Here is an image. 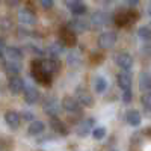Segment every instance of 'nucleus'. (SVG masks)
<instances>
[{"label": "nucleus", "mask_w": 151, "mask_h": 151, "mask_svg": "<svg viewBox=\"0 0 151 151\" xmlns=\"http://www.w3.org/2000/svg\"><path fill=\"white\" fill-rule=\"evenodd\" d=\"M32 77L35 79V82H38L42 86H50L52 85V79H53V74H50L48 71H45L38 60L32 62Z\"/></svg>", "instance_id": "nucleus-1"}, {"label": "nucleus", "mask_w": 151, "mask_h": 151, "mask_svg": "<svg viewBox=\"0 0 151 151\" xmlns=\"http://www.w3.org/2000/svg\"><path fill=\"white\" fill-rule=\"evenodd\" d=\"M59 41L67 47H74L76 44H77V35H76V30L71 26H64L59 30Z\"/></svg>", "instance_id": "nucleus-2"}, {"label": "nucleus", "mask_w": 151, "mask_h": 151, "mask_svg": "<svg viewBox=\"0 0 151 151\" xmlns=\"http://www.w3.org/2000/svg\"><path fill=\"white\" fill-rule=\"evenodd\" d=\"M137 18H139V14L134 9H127V11H119L115 15V23L119 27L127 26L129 23H134Z\"/></svg>", "instance_id": "nucleus-3"}, {"label": "nucleus", "mask_w": 151, "mask_h": 151, "mask_svg": "<svg viewBox=\"0 0 151 151\" xmlns=\"http://www.w3.org/2000/svg\"><path fill=\"white\" fill-rule=\"evenodd\" d=\"M116 44V33H113V32H104L98 36V45L100 48H112L113 45Z\"/></svg>", "instance_id": "nucleus-4"}, {"label": "nucleus", "mask_w": 151, "mask_h": 151, "mask_svg": "<svg viewBox=\"0 0 151 151\" xmlns=\"http://www.w3.org/2000/svg\"><path fill=\"white\" fill-rule=\"evenodd\" d=\"M80 104L82 103L79 101V100H76V98H73L70 95L62 98V107H64V110H67L68 113H77V112H80Z\"/></svg>", "instance_id": "nucleus-5"}, {"label": "nucleus", "mask_w": 151, "mask_h": 151, "mask_svg": "<svg viewBox=\"0 0 151 151\" xmlns=\"http://www.w3.org/2000/svg\"><path fill=\"white\" fill-rule=\"evenodd\" d=\"M60 106H62V103L59 104L56 98H47L44 103V112L50 116H58L60 112Z\"/></svg>", "instance_id": "nucleus-6"}, {"label": "nucleus", "mask_w": 151, "mask_h": 151, "mask_svg": "<svg viewBox=\"0 0 151 151\" xmlns=\"http://www.w3.org/2000/svg\"><path fill=\"white\" fill-rule=\"evenodd\" d=\"M115 62L118 64L119 68L125 70V71H129L133 65V59L129 53H125V52H121V53H116L115 55Z\"/></svg>", "instance_id": "nucleus-7"}, {"label": "nucleus", "mask_w": 151, "mask_h": 151, "mask_svg": "<svg viewBox=\"0 0 151 151\" xmlns=\"http://www.w3.org/2000/svg\"><path fill=\"white\" fill-rule=\"evenodd\" d=\"M18 20H20L21 24H27V26H32V24L36 23V15L33 14L30 9L23 8V9L18 11Z\"/></svg>", "instance_id": "nucleus-8"}, {"label": "nucleus", "mask_w": 151, "mask_h": 151, "mask_svg": "<svg viewBox=\"0 0 151 151\" xmlns=\"http://www.w3.org/2000/svg\"><path fill=\"white\" fill-rule=\"evenodd\" d=\"M21 113H17L14 110H8L5 113V121L11 129H18L20 127V121H21Z\"/></svg>", "instance_id": "nucleus-9"}, {"label": "nucleus", "mask_w": 151, "mask_h": 151, "mask_svg": "<svg viewBox=\"0 0 151 151\" xmlns=\"http://www.w3.org/2000/svg\"><path fill=\"white\" fill-rule=\"evenodd\" d=\"M8 86H9L11 94L17 95V94H20V92L24 89V80L20 79V77H17V76H12V77H9V83H8Z\"/></svg>", "instance_id": "nucleus-10"}, {"label": "nucleus", "mask_w": 151, "mask_h": 151, "mask_svg": "<svg viewBox=\"0 0 151 151\" xmlns=\"http://www.w3.org/2000/svg\"><path fill=\"white\" fill-rule=\"evenodd\" d=\"M38 62H40V65L45 71H48L50 74H53V76L59 71V62L56 59H53V58H50V59H40Z\"/></svg>", "instance_id": "nucleus-11"}, {"label": "nucleus", "mask_w": 151, "mask_h": 151, "mask_svg": "<svg viewBox=\"0 0 151 151\" xmlns=\"http://www.w3.org/2000/svg\"><path fill=\"white\" fill-rule=\"evenodd\" d=\"M76 95H77V100L83 104V106H92V103H94V98H92V95L88 92L85 88H77L76 89Z\"/></svg>", "instance_id": "nucleus-12"}, {"label": "nucleus", "mask_w": 151, "mask_h": 151, "mask_svg": "<svg viewBox=\"0 0 151 151\" xmlns=\"http://www.w3.org/2000/svg\"><path fill=\"white\" fill-rule=\"evenodd\" d=\"M94 129V119H91V118H88V119H83L79 125H77V134L79 136H88L91 133V130Z\"/></svg>", "instance_id": "nucleus-13"}, {"label": "nucleus", "mask_w": 151, "mask_h": 151, "mask_svg": "<svg viewBox=\"0 0 151 151\" xmlns=\"http://www.w3.org/2000/svg\"><path fill=\"white\" fill-rule=\"evenodd\" d=\"M92 27L94 29H103L106 24H107V15L104 14V12H94L92 15Z\"/></svg>", "instance_id": "nucleus-14"}, {"label": "nucleus", "mask_w": 151, "mask_h": 151, "mask_svg": "<svg viewBox=\"0 0 151 151\" xmlns=\"http://www.w3.org/2000/svg\"><path fill=\"white\" fill-rule=\"evenodd\" d=\"M116 82H118V86L121 89H130L132 88V76L124 70V73H119L116 76Z\"/></svg>", "instance_id": "nucleus-15"}, {"label": "nucleus", "mask_w": 151, "mask_h": 151, "mask_svg": "<svg viewBox=\"0 0 151 151\" xmlns=\"http://www.w3.org/2000/svg\"><path fill=\"white\" fill-rule=\"evenodd\" d=\"M50 127H52L56 133H59V134H62V136H65V134H68V130H67V125L62 122L59 118H56V116H52V119H50Z\"/></svg>", "instance_id": "nucleus-16"}, {"label": "nucleus", "mask_w": 151, "mask_h": 151, "mask_svg": "<svg viewBox=\"0 0 151 151\" xmlns=\"http://www.w3.org/2000/svg\"><path fill=\"white\" fill-rule=\"evenodd\" d=\"M6 74L9 76V77H12V76H18L20 71H21V65H20V60H9L8 64L3 65Z\"/></svg>", "instance_id": "nucleus-17"}, {"label": "nucleus", "mask_w": 151, "mask_h": 151, "mask_svg": "<svg viewBox=\"0 0 151 151\" xmlns=\"http://www.w3.org/2000/svg\"><path fill=\"white\" fill-rule=\"evenodd\" d=\"M70 26L76 30V32H86V30H89V21L88 20H83V18H74L71 23H70Z\"/></svg>", "instance_id": "nucleus-18"}, {"label": "nucleus", "mask_w": 151, "mask_h": 151, "mask_svg": "<svg viewBox=\"0 0 151 151\" xmlns=\"http://www.w3.org/2000/svg\"><path fill=\"white\" fill-rule=\"evenodd\" d=\"M38 98H40L38 89H35V88H32V86L26 88V91H24V100H26L27 104H35L38 101Z\"/></svg>", "instance_id": "nucleus-19"}, {"label": "nucleus", "mask_w": 151, "mask_h": 151, "mask_svg": "<svg viewBox=\"0 0 151 151\" xmlns=\"http://www.w3.org/2000/svg\"><path fill=\"white\" fill-rule=\"evenodd\" d=\"M139 89L142 92L151 91V76L148 73H141V76H139Z\"/></svg>", "instance_id": "nucleus-20"}, {"label": "nucleus", "mask_w": 151, "mask_h": 151, "mask_svg": "<svg viewBox=\"0 0 151 151\" xmlns=\"http://www.w3.org/2000/svg\"><path fill=\"white\" fill-rule=\"evenodd\" d=\"M67 64H68V67H71V68H79L80 64H82L80 53H79V52H70L68 56H67Z\"/></svg>", "instance_id": "nucleus-21"}, {"label": "nucleus", "mask_w": 151, "mask_h": 151, "mask_svg": "<svg viewBox=\"0 0 151 151\" xmlns=\"http://www.w3.org/2000/svg\"><path fill=\"white\" fill-rule=\"evenodd\" d=\"M48 55H50V58H53V59H58L62 53H64V44H59V42H55V44H50V47H48Z\"/></svg>", "instance_id": "nucleus-22"}, {"label": "nucleus", "mask_w": 151, "mask_h": 151, "mask_svg": "<svg viewBox=\"0 0 151 151\" xmlns=\"http://www.w3.org/2000/svg\"><path fill=\"white\" fill-rule=\"evenodd\" d=\"M68 8H70V11L73 12L74 15H83L85 12H86V5H85V3H82L80 0H76V2L70 3V5H68Z\"/></svg>", "instance_id": "nucleus-23"}, {"label": "nucleus", "mask_w": 151, "mask_h": 151, "mask_svg": "<svg viewBox=\"0 0 151 151\" xmlns=\"http://www.w3.org/2000/svg\"><path fill=\"white\" fill-rule=\"evenodd\" d=\"M127 122L130 124V125H133V127H137V125L141 124V113L137 112V110H129L127 112Z\"/></svg>", "instance_id": "nucleus-24"}, {"label": "nucleus", "mask_w": 151, "mask_h": 151, "mask_svg": "<svg viewBox=\"0 0 151 151\" xmlns=\"http://www.w3.org/2000/svg\"><path fill=\"white\" fill-rule=\"evenodd\" d=\"M44 129H45L44 122H41V121H32V124L29 125V134H32V136L41 134L44 132Z\"/></svg>", "instance_id": "nucleus-25"}, {"label": "nucleus", "mask_w": 151, "mask_h": 151, "mask_svg": "<svg viewBox=\"0 0 151 151\" xmlns=\"http://www.w3.org/2000/svg\"><path fill=\"white\" fill-rule=\"evenodd\" d=\"M6 56L9 58V60H20L21 59V50L17 48V47H9L6 50Z\"/></svg>", "instance_id": "nucleus-26"}, {"label": "nucleus", "mask_w": 151, "mask_h": 151, "mask_svg": "<svg viewBox=\"0 0 151 151\" xmlns=\"http://www.w3.org/2000/svg\"><path fill=\"white\" fill-rule=\"evenodd\" d=\"M94 88H95V92L103 94V92L107 89V82H106L103 77H97V79L94 80Z\"/></svg>", "instance_id": "nucleus-27"}, {"label": "nucleus", "mask_w": 151, "mask_h": 151, "mask_svg": "<svg viewBox=\"0 0 151 151\" xmlns=\"http://www.w3.org/2000/svg\"><path fill=\"white\" fill-rule=\"evenodd\" d=\"M137 35H139V38L142 41H145V42L151 41V29L150 27H141L139 32H137Z\"/></svg>", "instance_id": "nucleus-28"}, {"label": "nucleus", "mask_w": 151, "mask_h": 151, "mask_svg": "<svg viewBox=\"0 0 151 151\" xmlns=\"http://www.w3.org/2000/svg\"><path fill=\"white\" fill-rule=\"evenodd\" d=\"M141 101H142V106H144L148 112H151V91H148V92H145V94L142 95Z\"/></svg>", "instance_id": "nucleus-29"}, {"label": "nucleus", "mask_w": 151, "mask_h": 151, "mask_svg": "<svg viewBox=\"0 0 151 151\" xmlns=\"http://www.w3.org/2000/svg\"><path fill=\"white\" fill-rule=\"evenodd\" d=\"M92 134H94L95 139H103L106 136V129L104 127H97V129L92 130Z\"/></svg>", "instance_id": "nucleus-30"}, {"label": "nucleus", "mask_w": 151, "mask_h": 151, "mask_svg": "<svg viewBox=\"0 0 151 151\" xmlns=\"http://www.w3.org/2000/svg\"><path fill=\"white\" fill-rule=\"evenodd\" d=\"M132 98H133V94L130 89H124V94H122V100H124V103H130L132 101Z\"/></svg>", "instance_id": "nucleus-31"}, {"label": "nucleus", "mask_w": 151, "mask_h": 151, "mask_svg": "<svg viewBox=\"0 0 151 151\" xmlns=\"http://www.w3.org/2000/svg\"><path fill=\"white\" fill-rule=\"evenodd\" d=\"M11 27H12L11 20H9V18H3V20H2V30L6 32V30H11Z\"/></svg>", "instance_id": "nucleus-32"}, {"label": "nucleus", "mask_w": 151, "mask_h": 151, "mask_svg": "<svg viewBox=\"0 0 151 151\" xmlns=\"http://www.w3.org/2000/svg\"><path fill=\"white\" fill-rule=\"evenodd\" d=\"M40 3H41V6H42L44 9H52L53 5H55L53 0H40Z\"/></svg>", "instance_id": "nucleus-33"}, {"label": "nucleus", "mask_w": 151, "mask_h": 151, "mask_svg": "<svg viewBox=\"0 0 151 151\" xmlns=\"http://www.w3.org/2000/svg\"><path fill=\"white\" fill-rule=\"evenodd\" d=\"M21 116H23V119H26V121H33V113L32 112H27V110H23L21 112Z\"/></svg>", "instance_id": "nucleus-34"}, {"label": "nucleus", "mask_w": 151, "mask_h": 151, "mask_svg": "<svg viewBox=\"0 0 151 151\" xmlns=\"http://www.w3.org/2000/svg\"><path fill=\"white\" fill-rule=\"evenodd\" d=\"M27 35H29V30L23 29V27H20V29H18V36H20V38H26Z\"/></svg>", "instance_id": "nucleus-35"}, {"label": "nucleus", "mask_w": 151, "mask_h": 151, "mask_svg": "<svg viewBox=\"0 0 151 151\" xmlns=\"http://www.w3.org/2000/svg\"><path fill=\"white\" fill-rule=\"evenodd\" d=\"M27 48L30 50L32 53H36V55H40V56L42 55V52H41V50H40V48H36V47H33V45H27Z\"/></svg>", "instance_id": "nucleus-36"}, {"label": "nucleus", "mask_w": 151, "mask_h": 151, "mask_svg": "<svg viewBox=\"0 0 151 151\" xmlns=\"http://www.w3.org/2000/svg\"><path fill=\"white\" fill-rule=\"evenodd\" d=\"M5 3H6L8 6H18L20 0H5Z\"/></svg>", "instance_id": "nucleus-37"}, {"label": "nucleus", "mask_w": 151, "mask_h": 151, "mask_svg": "<svg viewBox=\"0 0 151 151\" xmlns=\"http://www.w3.org/2000/svg\"><path fill=\"white\" fill-rule=\"evenodd\" d=\"M127 2H129L132 6H136L137 3H139V0H127Z\"/></svg>", "instance_id": "nucleus-38"}, {"label": "nucleus", "mask_w": 151, "mask_h": 151, "mask_svg": "<svg viewBox=\"0 0 151 151\" xmlns=\"http://www.w3.org/2000/svg\"><path fill=\"white\" fill-rule=\"evenodd\" d=\"M148 14H150V17H151V0H150V2H148Z\"/></svg>", "instance_id": "nucleus-39"}, {"label": "nucleus", "mask_w": 151, "mask_h": 151, "mask_svg": "<svg viewBox=\"0 0 151 151\" xmlns=\"http://www.w3.org/2000/svg\"><path fill=\"white\" fill-rule=\"evenodd\" d=\"M106 2H112V0H106Z\"/></svg>", "instance_id": "nucleus-40"}]
</instances>
